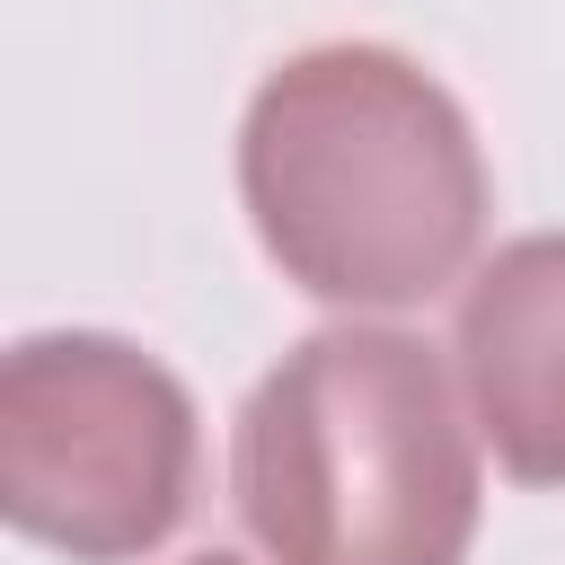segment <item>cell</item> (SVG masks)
Masks as SVG:
<instances>
[{
	"label": "cell",
	"instance_id": "6da1fadb",
	"mask_svg": "<svg viewBox=\"0 0 565 565\" xmlns=\"http://www.w3.org/2000/svg\"><path fill=\"white\" fill-rule=\"evenodd\" d=\"M238 203L274 274L327 309H415L477 274L494 177L468 106L397 44H300L238 115Z\"/></svg>",
	"mask_w": 565,
	"mask_h": 565
},
{
	"label": "cell",
	"instance_id": "7a4b0ae2",
	"mask_svg": "<svg viewBox=\"0 0 565 565\" xmlns=\"http://www.w3.org/2000/svg\"><path fill=\"white\" fill-rule=\"evenodd\" d=\"M459 397L406 327L300 335L230 424V503L265 565H468L486 468Z\"/></svg>",
	"mask_w": 565,
	"mask_h": 565
},
{
	"label": "cell",
	"instance_id": "3957f363",
	"mask_svg": "<svg viewBox=\"0 0 565 565\" xmlns=\"http://www.w3.org/2000/svg\"><path fill=\"white\" fill-rule=\"evenodd\" d=\"M203 477L185 380L106 327H44L0 353V512L71 565H132L177 539Z\"/></svg>",
	"mask_w": 565,
	"mask_h": 565
},
{
	"label": "cell",
	"instance_id": "277c9868",
	"mask_svg": "<svg viewBox=\"0 0 565 565\" xmlns=\"http://www.w3.org/2000/svg\"><path fill=\"white\" fill-rule=\"evenodd\" d=\"M450 362L503 477L565 486V230L503 238L459 282Z\"/></svg>",
	"mask_w": 565,
	"mask_h": 565
},
{
	"label": "cell",
	"instance_id": "5b68a950",
	"mask_svg": "<svg viewBox=\"0 0 565 565\" xmlns=\"http://www.w3.org/2000/svg\"><path fill=\"white\" fill-rule=\"evenodd\" d=\"M185 565H247V556H221V547H212V556H185Z\"/></svg>",
	"mask_w": 565,
	"mask_h": 565
}]
</instances>
